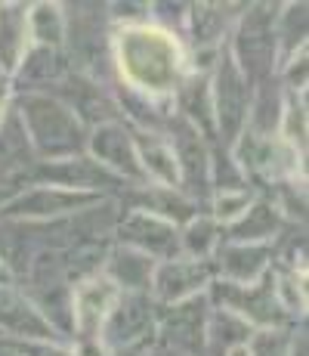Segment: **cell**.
<instances>
[{
	"label": "cell",
	"instance_id": "1",
	"mask_svg": "<svg viewBox=\"0 0 309 356\" xmlns=\"http://www.w3.org/2000/svg\"><path fill=\"white\" fill-rule=\"evenodd\" d=\"M115 84L174 108V97L189 72V53L176 34L158 25L112 29Z\"/></svg>",
	"mask_w": 309,
	"mask_h": 356
},
{
	"label": "cell",
	"instance_id": "2",
	"mask_svg": "<svg viewBox=\"0 0 309 356\" xmlns=\"http://www.w3.org/2000/svg\"><path fill=\"white\" fill-rule=\"evenodd\" d=\"M12 108L22 118L37 161L78 159L87 152V124L53 93H16Z\"/></svg>",
	"mask_w": 309,
	"mask_h": 356
},
{
	"label": "cell",
	"instance_id": "3",
	"mask_svg": "<svg viewBox=\"0 0 309 356\" xmlns=\"http://www.w3.org/2000/svg\"><path fill=\"white\" fill-rule=\"evenodd\" d=\"M276 13L278 6L272 3H244L242 16L235 19L229 40H226L229 59L251 84L272 78L278 68Z\"/></svg>",
	"mask_w": 309,
	"mask_h": 356
},
{
	"label": "cell",
	"instance_id": "4",
	"mask_svg": "<svg viewBox=\"0 0 309 356\" xmlns=\"http://www.w3.org/2000/svg\"><path fill=\"white\" fill-rule=\"evenodd\" d=\"M253 84L235 68L226 47L219 50L217 65L210 72V102H214V127L219 146H235V140L244 134L247 112H251Z\"/></svg>",
	"mask_w": 309,
	"mask_h": 356
},
{
	"label": "cell",
	"instance_id": "5",
	"mask_svg": "<svg viewBox=\"0 0 309 356\" xmlns=\"http://www.w3.org/2000/svg\"><path fill=\"white\" fill-rule=\"evenodd\" d=\"M106 198L108 195H99V193H74V189H56V186H22L0 204V220L56 223L106 202Z\"/></svg>",
	"mask_w": 309,
	"mask_h": 356
},
{
	"label": "cell",
	"instance_id": "6",
	"mask_svg": "<svg viewBox=\"0 0 309 356\" xmlns=\"http://www.w3.org/2000/svg\"><path fill=\"white\" fill-rule=\"evenodd\" d=\"M161 134L167 136L170 152L176 159V170H180V193H185L201 211L210 202V146L214 143L201 136L189 121L170 112L164 121Z\"/></svg>",
	"mask_w": 309,
	"mask_h": 356
},
{
	"label": "cell",
	"instance_id": "7",
	"mask_svg": "<svg viewBox=\"0 0 309 356\" xmlns=\"http://www.w3.org/2000/svg\"><path fill=\"white\" fill-rule=\"evenodd\" d=\"M158 325V304L152 294H121L118 304L106 316L99 332V347L106 353L124 350V347H140L155 341Z\"/></svg>",
	"mask_w": 309,
	"mask_h": 356
},
{
	"label": "cell",
	"instance_id": "8",
	"mask_svg": "<svg viewBox=\"0 0 309 356\" xmlns=\"http://www.w3.org/2000/svg\"><path fill=\"white\" fill-rule=\"evenodd\" d=\"M87 159L99 164L106 174H112L124 186H146V174L140 168L133 149V136L124 121H112V124H99L87 136Z\"/></svg>",
	"mask_w": 309,
	"mask_h": 356
},
{
	"label": "cell",
	"instance_id": "9",
	"mask_svg": "<svg viewBox=\"0 0 309 356\" xmlns=\"http://www.w3.org/2000/svg\"><path fill=\"white\" fill-rule=\"evenodd\" d=\"M121 291L102 273L72 285V338L78 344H99V332Z\"/></svg>",
	"mask_w": 309,
	"mask_h": 356
},
{
	"label": "cell",
	"instance_id": "10",
	"mask_svg": "<svg viewBox=\"0 0 309 356\" xmlns=\"http://www.w3.org/2000/svg\"><path fill=\"white\" fill-rule=\"evenodd\" d=\"M210 313L208 291L189 298L174 307H158V325H155V344L174 347L180 353L198 356L204 341V323Z\"/></svg>",
	"mask_w": 309,
	"mask_h": 356
},
{
	"label": "cell",
	"instance_id": "11",
	"mask_svg": "<svg viewBox=\"0 0 309 356\" xmlns=\"http://www.w3.org/2000/svg\"><path fill=\"white\" fill-rule=\"evenodd\" d=\"M214 282V266L210 260H192V257H170L155 264L152 273V300L158 307H174L189 298L204 294Z\"/></svg>",
	"mask_w": 309,
	"mask_h": 356
},
{
	"label": "cell",
	"instance_id": "12",
	"mask_svg": "<svg viewBox=\"0 0 309 356\" xmlns=\"http://www.w3.org/2000/svg\"><path fill=\"white\" fill-rule=\"evenodd\" d=\"M112 238L118 245L142 251L155 264L180 257V229L174 223L161 220V217L146 214V211H127V214H121L118 223H115Z\"/></svg>",
	"mask_w": 309,
	"mask_h": 356
},
{
	"label": "cell",
	"instance_id": "13",
	"mask_svg": "<svg viewBox=\"0 0 309 356\" xmlns=\"http://www.w3.org/2000/svg\"><path fill=\"white\" fill-rule=\"evenodd\" d=\"M244 3H189L183 25V47L189 53H217L226 47Z\"/></svg>",
	"mask_w": 309,
	"mask_h": 356
},
{
	"label": "cell",
	"instance_id": "14",
	"mask_svg": "<svg viewBox=\"0 0 309 356\" xmlns=\"http://www.w3.org/2000/svg\"><path fill=\"white\" fill-rule=\"evenodd\" d=\"M0 334L16 344L31 341H65L62 334L40 316V310L25 298L19 285H0Z\"/></svg>",
	"mask_w": 309,
	"mask_h": 356
},
{
	"label": "cell",
	"instance_id": "15",
	"mask_svg": "<svg viewBox=\"0 0 309 356\" xmlns=\"http://www.w3.org/2000/svg\"><path fill=\"white\" fill-rule=\"evenodd\" d=\"M276 264V251L272 245H235V242H219V248L210 257L214 266V279L229 285H251L263 279Z\"/></svg>",
	"mask_w": 309,
	"mask_h": 356
},
{
	"label": "cell",
	"instance_id": "16",
	"mask_svg": "<svg viewBox=\"0 0 309 356\" xmlns=\"http://www.w3.org/2000/svg\"><path fill=\"white\" fill-rule=\"evenodd\" d=\"M118 204L127 211H146L152 217H161V220L174 223L176 229L185 227L189 220H195L198 214H204L201 204H195L180 189H164V186H152V183H146V186H127L124 195L118 198Z\"/></svg>",
	"mask_w": 309,
	"mask_h": 356
},
{
	"label": "cell",
	"instance_id": "17",
	"mask_svg": "<svg viewBox=\"0 0 309 356\" xmlns=\"http://www.w3.org/2000/svg\"><path fill=\"white\" fill-rule=\"evenodd\" d=\"M68 72L72 68H68V59L62 50L31 44L25 56L19 59L16 72L10 74V90L12 97L16 93H50Z\"/></svg>",
	"mask_w": 309,
	"mask_h": 356
},
{
	"label": "cell",
	"instance_id": "18",
	"mask_svg": "<svg viewBox=\"0 0 309 356\" xmlns=\"http://www.w3.org/2000/svg\"><path fill=\"white\" fill-rule=\"evenodd\" d=\"M130 136H133V149L146 180L152 186L180 189V170H176V159L170 152L167 136L161 130H140V127H130Z\"/></svg>",
	"mask_w": 309,
	"mask_h": 356
},
{
	"label": "cell",
	"instance_id": "19",
	"mask_svg": "<svg viewBox=\"0 0 309 356\" xmlns=\"http://www.w3.org/2000/svg\"><path fill=\"white\" fill-rule=\"evenodd\" d=\"M34 164H37V159H34V149L22 127V118L10 106L3 121H0V186L12 189V183L22 180Z\"/></svg>",
	"mask_w": 309,
	"mask_h": 356
},
{
	"label": "cell",
	"instance_id": "20",
	"mask_svg": "<svg viewBox=\"0 0 309 356\" xmlns=\"http://www.w3.org/2000/svg\"><path fill=\"white\" fill-rule=\"evenodd\" d=\"M99 273L121 294H149V289H152L155 260L146 257L142 251H133V248H127V245L115 242L112 248H108L106 260H102Z\"/></svg>",
	"mask_w": 309,
	"mask_h": 356
},
{
	"label": "cell",
	"instance_id": "21",
	"mask_svg": "<svg viewBox=\"0 0 309 356\" xmlns=\"http://www.w3.org/2000/svg\"><path fill=\"white\" fill-rule=\"evenodd\" d=\"M287 229V223L281 220L276 204L257 195V202L244 211L242 220H235L232 227L223 229V242L235 245H276L278 236Z\"/></svg>",
	"mask_w": 309,
	"mask_h": 356
},
{
	"label": "cell",
	"instance_id": "22",
	"mask_svg": "<svg viewBox=\"0 0 309 356\" xmlns=\"http://www.w3.org/2000/svg\"><path fill=\"white\" fill-rule=\"evenodd\" d=\"M31 47L28 3H0V72L10 78Z\"/></svg>",
	"mask_w": 309,
	"mask_h": 356
},
{
	"label": "cell",
	"instance_id": "23",
	"mask_svg": "<svg viewBox=\"0 0 309 356\" xmlns=\"http://www.w3.org/2000/svg\"><path fill=\"white\" fill-rule=\"evenodd\" d=\"M251 334H253V328L247 325L242 316L210 304L208 323H204L201 350L208 356H226L229 350H235V347H244L247 341H251Z\"/></svg>",
	"mask_w": 309,
	"mask_h": 356
},
{
	"label": "cell",
	"instance_id": "24",
	"mask_svg": "<svg viewBox=\"0 0 309 356\" xmlns=\"http://www.w3.org/2000/svg\"><path fill=\"white\" fill-rule=\"evenodd\" d=\"M306 3H278L276 13V47H278V65L285 63L291 53L306 47ZM278 72V68H276Z\"/></svg>",
	"mask_w": 309,
	"mask_h": 356
},
{
	"label": "cell",
	"instance_id": "25",
	"mask_svg": "<svg viewBox=\"0 0 309 356\" xmlns=\"http://www.w3.org/2000/svg\"><path fill=\"white\" fill-rule=\"evenodd\" d=\"M28 38L37 47H65V10L62 3H28Z\"/></svg>",
	"mask_w": 309,
	"mask_h": 356
},
{
	"label": "cell",
	"instance_id": "26",
	"mask_svg": "<svg viewBox=\"0 0 309 356\" xmlns=\"http://www.w3.org/2000/svg\"><path fill=\"white\" fill-rule=\"evenodd\" d=\"M219 242H223V229L208 214H198L195 220L180 227V257L210 260L214 251L219 248Z\"/></svg>",
	"mask_w": 309,
	"mask_h": 356
},
{
	"label": "cell",
	"instance_id": "27",
	"mask_svg": "<svg viewBox=\"0 0 309 356\" xmlns=\"http://www.w3.org/2000/svg\"><path fill=\"white\" fill-rule=\"evenodd\" d=\"M306 130H309L306 97L287 93L285 108H281V121H278V140L285 143L291 152H297L300 159H306Z\"/></svg>",
	"mask_w": 309,
	"mask_h": 356
},
{
	"label": "cell",
	"instance_id": "28",
	"mask_svg": "<svg viewBox=\"0 0 309 356\" xmlns=\"http://www.w3.org/2000/svg\"><path fill=\"white\" fill-rule=\"evenodd\" d=\"M242 189H251L242 164L235 161L229 146L214 143V146H210V195L214 193H242ZM253 193H257V189H253Z\"/></svg>",
	"mask_w": 309,
	"mask_h": 356
},
{
	"label": "cell",
	"instance_id": "29",
	"mask_svg": "<svg viewBox=\"0 0 309 356\" xmlns=\"http://www.w3.org/2000/svg\"><path fill=\"white\" fill-rule=\"evenodd\" d=\"M253 202H257V193H253V189H242V193H214L208 202V208H204V214H208L219 229H226L235 220H242L244 211L251 208Z\"/></svg>",
	"mask_w": 309,
	"mask_h": 356
},
{
	"label": "cell",
	"instance_id": "30",
	"mask_svg": "<svg viewBox=\"0 0 309 356\" xmlns=\"http://www.w3.org/2000/svg\"><path fill=\"white\" fill-rule=\"evenodd\" d=\"M287 341H291V328H257L247 341V353L251 356H287Z\"/></svg>",
	"mask_w": 309,
	"mask_h": 356
},
{
	"label": "cell",
	"instance_id": "31",
	"mask_svg": "<svg viewBox=\"0 0 309 356\" xmlns=\"http://www.w3.org/2000/svg\"><path fill=\"white\" fill-rule=\"evenodd\" d=\"M287 356H309V341H306V328H294L291 341H287Z\"/></svg>",
	"mask_w": 309,
	"mask_h": 356
},
{
	"label": "cell",
	"instance_id": "32",
	"mask_svg": "<svg viewBox=\"0 0 309 356\" xmlns=\"http://www.w3.org/2000/svg\"><path fill=\"white\" fill-rule=\"evenodd\" d=\"M152 344H140V347H124V350H112L108 356H149Z\"/></svg>",
	"mask_w": 309,
	"mask_h": 356
},
{
	"label": "cell",
	"instance_id": "33",
	"mask_svg": "<svg viewBox=\"0 0 309 356\" xmlns=\"http://www.w3.org/2000/svg\"><path fill=\"white\" fill-rule=\"evenodd\" d=\"M149 356H189V353H180V350H174V347H164V344H155V341H152Z\"/></svg>",
	"mask_w": 309,
	"mask_h": 356
},
{
	"label": "cell",
	"instance_id": "34",
	"mask_svg": "<svg viewBox=\"0 0 309 356\" xmlns=\"http://www.w3.org/2000/svg\"><path fill=\"white\" fill-rule=\"evenodd\" d=\"M0 285H16V276L10 273V266L0 260Z\"/></svg>",
	"mask_w": 309,
	"mask_h": 356
},
{
	"label": "cell",
	"instance_id": "35",
	"mask_svg": "<svg viewBox=\"0 0 309 356\" xmlns=\"http://www.w3.org/2000/svg\"><path fill=\"white\" fill-rule=\"evenodd\" d=\"M0 356H22V353H19L16 347H12L10 341H6V344H0Z\"/></svg>",
	"mask_w": 309,
	"mask_h": 356
},
{
	"label": "cell",
	"instance_id": "36",
	"mask_svg": "<svg viewBox=\"0 0 309 356\" xmlns=\"http://www.w3.org/2000/svg\"><path fill=\"white\" fill-rule=\"evenodd\" d=\"M226 356H251V353H247V344H244V347H235V350H229Z\"/></svg>",
	"mask_w": 309,
	"mask_h": 356
},
{
	"label": "cell",
	"instance_id": "37",
	"mask_svg": "<svg viewBox=\"0 0 309 356\" xmlns=\"http://www.w3.org/2000/svg\"><path fill=\"white\" fill-rule=\"evenodd\" d=\"M3 81H6V74H3V72H0V84H3Z\"/></svg>",
	"mask_w": 309,
	"mask_h": 356
}]
</instances>
